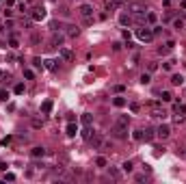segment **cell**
Wrapping results in <instances>:
<instances>
[{"mask_svg": "<svg viewBox=\"0 0 186 184\" xmlns=\"http://www.w3.org/2000/svg\"><path fill=\"white\" fill-rule=\"evenodd\" d=\"M145 180H147L145 173H137V176H134V182H145Z\"/></svg>", "mask_w": 186, "mask_h": 184, "instance_id": "38", "label": "cell"}, {"mask_svg": "<svg viewBox=\"0 0 186 184\" xmlns=\"http://www.w3.org/2000/svg\"><path fill=\"white\" fill-rule=\"evenodd\" d=\"M115 124H121V126H128V124H130V117H128V115H119Z\"/></svg>", "mask_w": 186, "mask_h": 184, "instance_id": "28", "label": "cell"}, {"mask_svg": "<svg viewBox=\"0 0 186 184\" xmlns=\"http://www.w3.org/2000/svg\"><path fill=\"white\" fill-rule=\"evenodd\" d=\"M130 111H132V113H139V111H141V104L132 102V104H130Z\"/></svg>", "mask_w": 186, "mask_h": 184, "instance_id": "41", "label": "cell"}, {"mask_svg": "<svg viewBox=\"0 0 186 184\" xmlns=\"http://www.w3.org/2000/svg\"><path fill=\"white\" fill-rule=\"evenodd\" d=\"M80 121H82V126H91V124H93V115H91V113H82Z\"/></svg>", "mask_w": 186, "mask_h": 184, "instance_id": "20", "label": "cell"}, {"mask_svg": "<svg viewBox=\"0 0 186 184\" xmlns=\"http://www.w3.org/2000/svg\"><path fill=\"white\" fill-rule=\"evenodd\" d=\"M7 169V163H0V171H4Z\"/></svg>", "mask_w": 186, "mask_h": 184, "instance_id": "51", "label": "cell"}, {"mask_svg": "<svg viewBox=\"0 0 186 184\" xmlns=\"http://www.w3.org/2000/svg\"><path fill=\"white\" fill-rule=\"evenodd\" d=\"M95 165H97V167H102V169H104V167H106V165H108V160H106V158H104V156H97V158H95Z\"/></svg>", "mask_w": 186, "mask_h": 184, "instance_id": "31", "label": "cell"}, {"mask_svg": "<svg viewBox=\"0 0 186 184\" xmlns=\"http://www.w3.org/2000/svg\"><path fill=\"white\" fill-rule=\"evenodd\" d=\"M0 100H2V102L9 100V91H7V89H0Z\"/></svg>", "mask_w": 186, "mask_h": 184, "instance_id": "39", "label": "cell"}, {"mask_svg": "<svg viewBox=\"0 0 186 184\" xmlns=\"http://www.w3.org/2000/svg\"><path fill=\"white\" fill-rule=\"evenodd\" d=\"M97 149H100V152H104V154H106V152H110V149H113V141H108V139H102V143L97 145Z\"/></svg>", "mask_w": 186, "mask_h": 184, "instance_id": "14", "label": "cell"}, {"mask_svg": "<svg viewBox=\"0 0 186 184\" xmlns=\"http://www.w3.org/2000/svg\"><path fill=\"white\" fill-rule=\"evenodd\" d=\"M132 169H134V165H132V163H130V160H126V163H123V165H121V171H126V173H130V171H132Z\"/></svg>", "mask_w": 186, "mask_h": 184, "instance_id": "32", "label": "cell"}, {"mask_svg": "<svg viewBox=\"0 0 186 184\" xmlns=\"http://www.w3.org/2000/svg\"><path fill=\"white\" fill-rule=\"evenodd\" d=\"M9 48H13V50H17V48H20V39H17L15 35H11V37H9Z\"/></svg>", "mask_w": 186, "mask_h": 184, "instance_id": "24", "label": "cell"}, {"mask_svg": "<svg viewBox=\"0 0 186 184\" xmlns=\"http://www.w3.org/2000/svg\"><path fill=\"white\" fill-rule=\"evenodd\" d=\"M151 117L154 119H167V111L158 104H151Z\"/></svg>", "mask_w": 186, "mask_h": 184, "instance_id": "8", "label": "cell"}, {"mask_svg": "<svg viewBox=\"0 0 186 184\" xmlns=\"http://www.w3.org/2000/svg\"><path fill=\"white\" fill-rule=\"evenodd\" d=\"M24 78H26V80H33V78H35V72L26 67V69H24Z\"/></svg>", "mask_w": 186, "mask_h": 184, "instance_id": "34", "label": "cell"}, {"mask_svg": "<svg viewBox=\"0 0 186 184\" xmlns=\"http://www.w3.org/2000/svg\"><path fill=\"white\" fill-rule=\"evenodd\" d=\"M63 44H65V35H61L58 31L52 33V37H50V46H52V48H63Z\"/></svg>", "mask_w": 186, "mask_h": 184, "instance_id": "5", "label": "cell"}, {"mask_svg": "<svg viewBox=\"0 0 186 184\" xmlns=\"http://www.w3.org/2000/svg\"><path fill=\"white\" fill-rule=\"evenodd\" d=\"M113 106H117V108H123V106H128V100H126L123 95H117V97H113Z\"/></svg>", "mask_w": 186, "mask_h": 184, "instance_id": "15", "label": "cell"}, {"mask_svg": "<svg viewBox=\"0 0 186 184\" xmlns=\"http://www.w3.org/2000/svg\"><path fill=\"white\" fill-rule=\"evenodd\" d=\"M44 67H48L50 72H56V69H58V65H56V61H52V59H48V61H44Z\"/></svg>", "mask_w": 186, "mask_h": 184, "instance_id": "21", "label": "cell"}, {"mask_svg": "<svg viewBox=\"0 0 186 184\" xmlns=\"http://www.w3.org/2000/svg\"><path fill=\"white\" fill-rule=\"evenodd\" d=\"M13 91L17 93V95H22V93L26 91V89H24V85H22V83H17V85H15V89H13Z\"/></svg>", "mask_w": 186, "mask_h": 184, "instance_id": "35", "label": "cell"}, {"mask_svg": "<svg viewBox=\"0 0 186 184\" xmlns=\"http://www.w3.org/2000/svg\"><path fill=\"white\" fill-rule=\"evenodd\" d=\"M123 89H126V85H115V87H113V91H115V93H121Z\"/></svg>", "mask_w": 186, "mask_h": 184, "instance_id": "43", "label": "cell"}, {"mask_svg": "<svg viewBox=\"0 0 186 184\" xmlns=\"http://www.w3.org/2000/svg\"><path fill=\"white\" fill-rule=\"evenodd\" d=\"M46 154H48L46 147H41V145H35V147L30 149V156H33V158H44Z\"/></svg>", "mask_w": 186, "mask_h": 184, "instance_id": "11", "label": "cell"}, {"mask_svg": "<svg viewBox=\"0 0 186 184\" xmlns=\"http://www.w3.org/2000/svg\"><path fill=\"white\" fill-rule=\"evenodd\" d=\"M93 13H95V7H93L91 2H82V4L78 7V15H80L82 20H93Z\"/></svg>", "mask_w": 186, "mask_h": 184, "instance_id": "1", "label": "cell"}, {"mask_svg": "<svg viewBox=\"0 0 186 184\" xmlns=\"http://www.w3.org/2000/svg\"><path fill=\"white\" fill-rule=\"evenodd\" d=\"M173 28H175V31H182V28H184V20H182V17H175V20H173Z\"/></svg>", "mask_w": 186, "mask_h": 184, "instance_id": "27", "label": "cell"}, {"mask_svg": "<svg viewBox=\"0 0 186 184\" xmlns=\"http://www.w3.org/2000/svg\"><path fill=\"white\" fill-rule=\"evenodd\" d=\"M58 56H61L63 61H74V52H72L69 48H58Z\"/></svg>", "mask_w": 186, "mask_h": 184, "instance_id": "10", "label": "cell"}, {"mask_svg": "<svg viewBox=\"0 0 186 184\" xmlns=\"http://www.w3.org/2000/svg\"><path fill=\"white\" fill-rule=\"evenodd\" d=\"M110 134H113L115 139H128V126L113 124V128H110Z\"/></svg>", "mask_w": 186, "mask_h": 184, "instance_id": "2", "label": "cell"}, {"mask_svg": "<svg viewBox=\"0 0 186 184\" xmlns=\"http://www.w3.org/2000/svg\"><path fill=\"white\" fill-rule=\"evenodd\" d=\"M113 50H115V52H119V50H121V44H119V41H115V44H113Z\"/></svg>", "mask_w": 186, "mask_h": 184, "instance_id": "48", "label": "cell"}, {"mask_svg": "<svg viewBox=\"0 0 186 184\" xmlns=\"http://www.w3.org/2000/svg\"><path fill=\"white\" fill-rule=\"evenodd\" d=\"M173 115H175V121H182L186 117V104H173Z\"/></svg>", "mask_w": 186, "mask_h": 184, "instance_id": "7", "label": "cell"}, {"mask_svg": "<svg viewBox=\"0 0 186 184\" xmlns=\"http://www.w3.org/2000/svg\"><path fill=\"white\" fill-rule=\"evenodd\" d=\"M158 69V63H149V67H147V72L151 74V72H156Z\"/></svg>", "mask_w": 186, "mask_h": 184, "instance_id": "45", "label": "cell"}, {"mask_svg": "<svg viewBox=\"0 0 186 184\" xmlns=\"http://www.w3.org/2000/svg\"><path fill=\"white\" fill-rule=\"evenodd\" d=\"M4 180H9V182H13V180H15V176H13V173H7V176H4Z\"/></svg>", "mask_w": 186, "mask_h": 184, "instance_id": "49", "label": "cell"}, {"mask_svg": "<svg viewBox=\"0 0 186 184\" xmlns=\"http://www.w3.org/2000/svg\"><path fill=\"white\" fill-rule=\"evenodd\" d=\"M50 111H52V102H50V100H46V102L41 104V113H44V115H48Z\"/></svg>", "mask_w": 186, "mask_h": 184, "instance_id": "29", "label": "cell"}, {"mask_svg": "<svg viewBox=\"0 0 186 184\" xmlns=\"http://www.w3.org/2000/svg\"><path fill=\"white\" fill-rule=\"evenodd\" d=\"M108 176H110L113 180H119V178H121V171L115 169V167H110V169H108Z\"/></svg>", "mask_w": 186, "mask_h": 184, "instance_id": "25", "label": "cell"}, {"mask_svg": "<svg viewBox=\"0 0 186 184\" xmlns=\"http://www.w3.org/2000/svg\"><path fill=\"white\" fill-rule=\"evenodd\" d=\"M160 100H162V102H171V100H173V93L171 91H160Z\"/></svg>", "mask_w": 186, "mask_h": 184, "instance_id": "26", "label": "cell"}, {"mask_svg": "<svg viewBox=\"0 0 186 184\" xmlns=\"http://www.w3.org/2000/svg\"><path fill=\"white\" fill-rule=\"evenodd\" d=\"M154 137H156V130L154 128H145L143 130V141H151Z\"/></svg>", "mask_w": 186, "mask_h": 184, "instance_id": "18", "label": "cell"}, {"mask_svg": "<svg viewBox=\"0 0 186 184\" xmlns=\"http://www.w3.org/2000/svg\"><path fill=\"white\" fill-rule=\"evenodd\" d=\"M151 33H154V37H156V35H160V33H162V26H154V28H151Z\"/></svg>", "mask_w": 186, "mask_h": 184, "instance_id": "44", "label": "cell"}, {"mask_svg": "<svg viewBox=\"0 0 186 184\" xmlns=\"http://www.w3.org/2000/svg\"><path fill=\"white\" fill-rule=\"evenodd\" d=\"M9 143H11V137H7V139H2V141H0V145H9Z\"/></svg>", "mask_w": 186, "mask_h": 184, "instance_id": "50", "label": "cell"}, {"mask_svg": "<svg viewBox=\"0 0 186 184\" xmlns=\"http://www.w3.org/2000/svg\"><path fill=\"white\" fill-rule=\"evenodd\" d=\"M33 67H35V69H44V61H41L39 56H35V59H33Z\"/></svg>", "mask_w": 186, "mask_h": 184, "instance_id": "30", "label": "cell"}, {"mask_svg": "<svg viewBox=\"0 0 186 184\" xmlns=\"http://www.w3.org/2000/svg\"><path fill=\"white\" fill-rule=\"evenodd\" d=\"M0 78H9V76H7V74H4V72L0 69Z\"/></svg>", "mask_w": 186, "mask_h": 184, "instance_id": "52", "label": "cell"}, {"mask_svg": "<svg viewBox=\"0 0 186 184\" xmlns=\"http://www.w3.org/2000/svg\"><path fill=\"white\" fill-rule=\"evenodd\" d=\"M44 17H46V7L44 4H37V7L30 9V20L33 22H41Z\"/></svg>", "mask_w": 186, "mask_h": 184, "instance_id": "3", "label": "cell"}, {"mask_svg": "<svg viewBox=\"0 0 186 184\" xmlns=\"http://www.w3.org/2000/svg\"><path fill=\"white\" fill-rule=\"evenodd\" d=\"M121 7V0H104V9L106 11H115Z\"/></svg>", "mask_w": 186, "mask_h": 184, "instance_id": "13", "label": "cell"}, {"mask_svg": "<svg viewBox=\"0 0 186 184\" xmlns=\"http://www.w3.org/2000/svg\"><path fill=\"white\" fill-rule=\"evenodd\" d=\"M171 85H173V87L184 85V76H182V74H173V76H171Z\"/></svg>", "mask_w": 186, "mask_h": 184, "instance_id": "16", "label": "cell"}, {"mask_svg": "<svg viewBox=\"0 0 186 184\" xmlns=\"http://www.w3.org/2000/svg\"><path fill=\"white\" fill-rule=\"evenodd\" d=\"M30 44H35V46H37V44H41V37H39L37 33H33V37H30Z\"/></svg>", "mask_w": 186, "mask_h": 184, "instance_id": "36", "label": "cell"}, {"mask_svg": "<svg viewBox=\"0 0 186 184\" xmlns=\"http://www.w3.org/2000/svg\"><path fill=\"white\" fill-rule=\"evenodd\" d=\"M139 80H141V85H149V83H151V74H149V72H143Z\"/></svg>", "mask_w": 186, "mask_h": 184, "instance_id": "23", "label": "cell"}, {"mask_svg": "<svg viewBox=\"0 0 186 184\" xmlns=\"http://www.w3.org/2000/svg\"><path fill=\"white\" fill-rule=\"evenodd\" d=\"M17 9H20V11H22V13H26V11H28V7H26V4H24V2H20V4H17Z\"/></svg>", "mask_w": 186, "mask_h": 184, "instance_id": "46", "label": "cell"}, {"mask_svg": "<svg viewBox=\"0 0 186 184\" xmlns=\"http://www.w3.org/2000/svg\"><path fill=\"white\" fill-rule=\"evenodd\" d=\"M132 139H134V141H143V130H134Z\"/></svg>", "mask_w": 186, "mask_h": 184, "instance_id": "37", "label": "cell"}, {"mask_svg": "<svg viewBox=\"0 0 186 184\" xmlns=\"http://www.w3.org/2000/svg\"><path fill=\"white\" fill-rule=\"evenodd\" d=\"M30 126H33L35 130H39V128H44V119H39V117H33V119H30Z\"/></svg>", "mask_w": 186, "mask_h": 184, "instance_id": "22", "label": "cell"}, {"mask_svg": "<svg viewBox=\"0 0 186 184\" xmlns=\"http://www.w3.org/2000/svg\"><path fill=\"white\" fill-rule=\"evenodd\" d=\"M137 37H139L141 41H145V44H149V41L154 39V33H151V28H147V26H141L139 31H137Z\"/></svg>", "mask_w": 186, "mask_h": 184, "instance_id": "4", "label": "cell"}, {"mask_svg": "<svg viewBox=\"0 0 186 184\" xmlns=\"http://www.w3.org/2000/svg\"><path fill=\"white\" fill-rule=\"evenodd\" d=\"M169 50H171L169 46H165V48L160 46V48H158V54H169Z\"/></svg>", "mask_w": 186, "mask_h": 184, "instance_id": "42", "label": "cell"}, {"mask_svg": "<svg viewBox=\"0 0 186 184\" xmlns=\"http://www.w3.org/2000/svg\"><path fill=\"white\" fill-rule=\"evenodd\" d=\"M171 67H173V61H169V63H162V69H167V72H169Z\"/></svg>", "mask_w": 186, "mask_h": 184, "instance_id": "47", "label": "cell"}, {"mask_svg": "<svg viewBox=\"0 0 186 184\" xmlns=\"http://www.w3.org/2000/svg\"><path fill=\"white\" fill-rule=\"evenodd\" d=\"M80 35V26H76V24H69L67 26V31H65V37H69V39H76Z\"/></svg>", "mask_w": 186, "mask_h": 184, "instance_id": "9", "label": "cell"}, {"mask_svg": "<svg viewBox=\"0 0 186 184\" xmlns=\"http://www.w3.org/2000/svg\"><path fill=\"white\" fill-rule=\"evenodd\" d=\"M132 22H134L132 13H121V15H119V24H121V26H130Z\"/></svg>", "mask_w": 186, "mask_h": 184, "instance_id": "12", "label": "cell"}, {"mask_svg": "<svg viewBox=\"0 0 186 184\" xmlns=\"http://www.w3.org/2000/svg\"><path fill=\"white\" fill-rule=\"evenodd\" d=\"M145 20H147V22H149V24H156V20H158V15H156V13H151V11H149V13H147V17H145Z\"/></svg>", "mask_w": 186, "mask_h": 184, "instance_id": "33", "label": "cell"}, {"mask_svg": "<svg viewBox=\"0 0 186 184\" xmlns=\"http://www.w3.org/2000/svg\"><path fill=\"white\" fill-rule=\"evenodd\" d=\"M50 28H52V33H56V31H61V24L58 22H50Z\"/></svg>", "mask_w": 186, "mask_h": 184, "instance_id": "40", "label": "cell"}, {"mask_svg": "<svg viewBox=\"0 0 186 184\" xmlns=\"http://www.w3.org/2000/svg\"><path fill=\"white\" fill-rule=\"evenodd\" d=\"M65 132H67V137H76V132H78V126H76L74 121H69V124H67V128H65Z\"/></svg>", "mask_w": 186, "mask_h": 184, "instance_id": "17", "label": "cell"}, {"mask_svg": "<svg viewBox=\"0 0 186 184\" xmlns=\"http://www.w3.org/2000/svg\"><path fill=\"white\" fill-rule=\"evenodd\" d=\"M156 137H158V139H169V137H171V128H169V124H160V126L156 128Z\"/></svg>", "mask_w": 186, "mask_h": 184, "instance_id": "6", "label": "cell"}, {"mask_svg": "<svg viewBox=\"0 0 186 184\" xmlns=\"http://www.w3.org/2000/svg\"><path fill=\"white\" fill-rule=\"evenodd\" d=\"M93 134H95V132H93L91 126H85V130H82V139H85V141H91Z\"/></svg>", "mask_w": 186, "mask_h": 184, "instance_id": "19", "label": "cell"}]
</instances>
